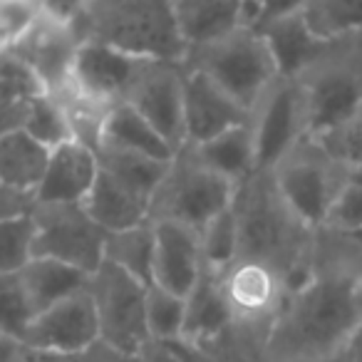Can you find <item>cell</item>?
Returning a JSON list of instances; mask_svg holds the SVG:
<instances>
[{
  "mask_svg": "<svg viewBox=\"0 0 362 362\" xmlns=\"http://www.w3.org/2000/svg\"><path fill=\"white\" fill-rule=\"evenodd\" d=\"M100 340V317L95 300L90 291H80L35 315L21 342L33 350L77 352L97 345Z\"/></svg>",
  "mask_w": 362,
  "mask_h": 362,
  "instance_id": "9a60e30c",
  "label": "cell"
},
{
  "mask_svg": "<svg viewBox=\"0 0 362 362\" xmlns=\"http://www.w3.org/2000/svg\"><path fill=\"white\" fill-rule=\"evenodd\" d=\"M238 221V258L276 268L291 293L310 276L315 231L278 192L271 171H258L241 184L233 199Z\"/></svg>",
  "mask_w": 362,
  "mask_h": 362,
  "instance_id": "7a4b0ae2",
  "label": "cell"
},
{
  "mask_svg": "<svg viewBox=\"0 0 362 362\" xmlns=\"http://www.w3.org/2000/svg\"><path fill=\"white\" fill-rule=\"evenodd\" d=\"M119 362H139V357H122Z\"/></svg>",
  "mask_w": 362,
  "mask_h": 362,
  "instance_id": "7bdbcfd3",
  "label": "cell"
},
{
  "mask_svg": "<svg viewBox=\"0 0 362 362\" xmlns=\"http://www.w3.org/2000/svg\"><path fill=\"white\" fill-rule=\"evenodd\" d=\"M146 65V57L122 52L105 42L85 40L75 60L72 85L82 95L92 97L105 107H117L129 100L136 80Z\"/></svg>",
  "mask_w": 362,
  "mask_h": 362,
  "instance_id": "5bb4252c",
  "label": "cell"
},
{
  "mask_svg": "<svg viewBox=\"0 0 362 362\" xmlns=\"http://www.w3.org/2000/svg\"><path fill=\"white\" fill-rule=\"evenodd\" d=\"M40 95H47V87L40 80V75L16 52L3 50V60H0V117H3V127H0V134L21 129L28 105Z\"/></svg>",
  "mask_w": 362,
  "mask_h": 362,
  "instance_id": "484cf974",
  "label": "cell"
},
{
  "mask_svg": "<svg viewBox=\"0 0 362 362\" xmlns=\"http://www.w3.org/2000/svg\"><path fill=\"white\" fill-rule=\"evenodd\" d=\"M342 362H362V325L355 330V335L350 337L347 347L342 350Z\"/></svg>",
  "mask_w": 362,
  "mask_h": 362,
  "instance_id": "60d3db41",
  "label": "cell"
},
{
  "mask_svg": "<svg viewBox=\"0 0 362 362\" xmlns=\"http://www.w3.org/2000/svg\"><path fill=\"white\" fill-rule=\"evenodd\" d=\"M156 251H154V283L164 291L181 298L197 288L204 273L202 233L184 223L156 221L154 223Z\"/></svg>",
  "mask_w": 362,
  "mask_h": 362,
  "instance_id": "e0dca14e",
  "label": "cell"
},
{
  "mask_svg": "<svg viewBox=\"0 0 362 362\" xmlns=\"http://www.w3.org/2000/svg\"><path fill=\"white\" fill-rule=\"evenodd\" d=\"M258 171H271L308 134L305 110L296 80H276L251 110Z\"/></svg>",
  "mask_w": 362,
  "mask_h": 362,
  "instance_id": "8fae6325",
  "label": "cell"
},
{
  "mask_svg": "<svg viewBox=\"0 0 362 362\" xmlns=\"http://www.w3.org/2000/svg\"><path fill=\"white\" fill-rule=\"evenodd\" d=\"M92 218L105 228L107 233L124 231L149 221V202L117 181L112 174H107L100 166V174L92 192L82 202Z\"/></svg>",
  "mask_w": 362,
  "mask_h": 362,
  "instance_id": "ffe728a7",
  "label": "cell"
},
{
  "mask_svg": "<svg viewBox=\"0 0 362 362\" xmlns=\"http://www.w3.org/2000/svg\"><path fill=\"white\" fill-rule=\"evenodd\" d=\"M100 174V159L90 144L72 139L52 149L50 166L37 189V204H82Z\"/></svg>",
  "mask_w": 362,
  "mask_h": 362,
  "instance_id": "ac0fdd59",
  "label": "cell"
},
{
  "mask_svg": "<svg viewBox=\"0 0 362 362\" xmlns=\"http://www.w3.org/2000/svg\"><path fill=\"white\" fill-rule=\"evenodd\" d=\"M184 65L209 75L248 112L273 82L281 80L276 57L263 33L256 28H238L209 45L192 47L184 57Z\"/></svg>",
  "mask_w": 362,
  "mask_h": 362,
  "instance_id": "8992f818",
  "label": "cell"
},
{
  "mask_svg": "<svg viewBox=\"0 0 362 362\" xmlns=\"http://www.w3.org/2000/svg\"><path fill=\"white\" fill-rule=\"evenodd\" d=\"M82 3H85V0H47L50 11L57 13V16H62V18H72V13H75Z\"/></svg>",
  "mask_w": 362,
  "mask_h": 362,
  "instance_id": "b9f144b4",
  "label": "cell"
},
{
  "mask_svg": "<svg viewBox=\"0 0 362 362\" xmlns=\"http://www.w3.org/2000/svg\"><path fill=\"white\" fill-rule=\"evenodd\" d=\"M305 0H261L263 8V23L278 21V18L293 16V13H300ZM261 23V25H263Z\"/></svg>",
  "mask_w": 362,
  "mask_h": 362,
  "instance_id": "ab89813d",
  "label": "cell"
},
{
  "mask_svg": "<svg viewBox=\"0 0 362 362\" xmlns=\"http://www.w3.org/2000/svg\"><path fill=\"white\" fill-rule=\"evenodd\" d=\"M47 0H0V45L3 50L21 42L45 13Z\"/></svg>",
  "mask_w": 362,
  "mask_h": 362,
  "instance_id": "8d00e7d4",
  "label": "cell"
},
{
  "mask_svg": "<svg viewBox=\"0 0 362 362\" xmlns=\"http://www.w3.org/2000/svg\"><path fill=\"white\" fill-rule=\"evenodd\" d=\"M16 278L35 315L75 293L87 291L90 286V273L55 258H33L21 271H16Z\"/></svg>",
  "mask_w": 362,
  "mask_h": 362,
  "instance_id": "7402d4cb",
  "label": "cell"
},
{
  "mask_svg": "<svg viewBox=\"0 0 362 362\" xmlns=\"http://www.w3.org/2000/svg\"><path fill=\"white\" fill-rule=\"evenodd\" d=\"M95 151H97V159H100V166L107 174H112L124 187H129L132 192L144 197L149 204L171 164V161L154 159L149 154H139V151L119 149V146H110V144H100Z\"/></svg>",
  "mask_w": 362,
  "mask_h": 362,
  "instance_id": "83f0119b",
  "label": "cell"
},
{
  "mask_svg": "<svg viewBox=\"0 0 362 362\" xmlns=\"http://www.w3.org/2000/svg\"><path fill=\"white\" fill-rule=\"evenodd\" d=\"M238 187L218 174L187 144L171 159L164 181L149 204V221H174L202 233L218 214L233 206Z\"/></svg>",
  "mask_w": 362,
  "mask_h": 362,
  "instance_id": "5b68a950",
  "label": "cell"
},
{
  "mask_svg": "<svg viewBox=\"0 0 362 362\" xmlns=\"http://www.w3.org/2000/svg\"><path fill=\"white\" fill-rule=\"evenodd\" d=\"M330 362H342V357H335V360H330Z\"/></svg>",
  "mask_w": 362,
  "mask_h": 362,
  "instance_id": "ee69618b",
  "label": "cell"
},
{
  "mask_svg": "<svg viewBox=\"0 0 362 362\" xmlns=\"http://www.w3.org/2000/svg\"><path fill=\"white\" fill-rule=\"evenodd\" d=\"M184 117H187V144H204L233 127L251 122V112L236 97L228 95L209 75L189 67L184 85Z\"/></svg>",
  "mask_w": 362,
  "mask_h": 362,
  "instance_id": "2e32d148",
  "label": "cell"
},
{
  "mask_svg": "<svg viewBox=\"0 0 362 362\" xmlns=\"http://www.w3.org/2000/svg\"><path fill=\"white\" fill-rule=\"evenodd\" d=\"M100 144L139 151V154H149L161 161H171L176 156L174 146H171L169 141L161 136V132L156 129L136 107H132L129 102H122V105L110 110L105 124H102Z\"/></svg>",
  "mask_w": 362,
  "mask_h": 362,
  "instance_id": "d4e9b609",
  "label": "cell"
},
{
  "mask_svg": "<svg viewBox=\"0 0 362 362\" xmlns=\"http://www.w3.org/2000/svg\"><path fill=\"white\" fill-rule=\"evenodd\" d=\"M70 21L82 42H105L146 60L187 57L174 0H85Z\"/></svg>",
  "mask_w": 362,
  "mask_h": 362,
  "instance_id": "3957f363",
  "label": "cell"
},
{
  "mask_svg": "<svg viewBox=\"0 0 362 362\" xmlns=\"http://www.w3.org/2000/svg\"><path fill=\"white\" fill-rule=\"evenodd\" d=\"M0 335L23 340L30 322L35 320L30 300L23 293L16 273H0Z\"/></svg>",
  "mask_w": 362,
  "mask_h": 362,
  "instance_id": "d590c367",
  "label": "cell"
},
{
  "mask_svg": "<svg viewBox=\"0 0 362 362\" xmlns=\"http://www.w3.org/2000/svg\"><path fill=\"white\" fill-rule=\"evenodd\" d=\"M87 291L97 308L102 342L124 357H139V352L151 342L146 322L149 286L105 261L100 271L90 276Z\"/></svg>",
  "mask_w": 362,
  "mask_h": 362,
  "instance_id": "9c48e42d",
  "label": "cell"
},
{
  "mask_svg": "<svg viewBox=\"0 0 362 362\" xmlns=\"http://www.w3.org/2000/svg\"><path fill=\"white\" fill-rule=\"evenodd\" d=\"M184 85H187L184 62L146 60L144 70L127 100L161 132V136L174 146V151L187 146Z\"/></svg>",
  "mask_w": 362,
  "mask_h": 362,
  "instance_id": "7c38bea8",
  "label": "cell"
},
{
  "mask_svg": "<svg viewBox=\"0 0 362 362\" xmlns=\"http://www.w3.org/2000/svg\"><path fill=\"white\" fill-rule=\"evenodd\" d=\"M52 149L23 129L0 134V187L37 194L50 166Z\"/></svg>",
  "mask_w": 362,
  "mask_h": 362,
  "instance_id": "603a6c76",
  "label": "cell"
},
{
  "mask_svg": "<svg viewBox=\"0 0 362 362\" xmlns=\"http://www.w3.org/2000/svg\"><path fill=\"white\" fill-rule=\"evenodd\" d=\"M258 30L263 33L268 47H271L273 57L278 62L281 77L296 80L308 65L317 57L327 40H320L315 33L310 30L305 16L293 13V16L278 18V21L263 23Z\"/></svg>",
  "mask_w": 362,
  "mask_h": 362,
  "instance_id": "cb8c5ba5",
  "label": "cell"
},
{
  "mask_svg": "<svg viewBox=\"0 0 362 362\" xmlns=\"http://www.w3.org/2000/svg\"><path fill=\"white\" fill-rule=\"evenodd\" d=\"M80 45L82 40L72 28L70 18L47 11L37 21V25L8 50L23 57L40 75L50 95H60L72 85Z\"/></svg>",
  "mask_w": 362,
  "mask_h": 362,
  "instance_id": "4fadbf2b",
  "label": "cell"
},
{
  "mask_svg": "<svg viewBox=\"0 0 362 362\" xmlns=\"http://www.w3.org/2000/svg\"><path fill=\"white\" fill-rule=\"evenodd\" d=\"M35 218L33 214L0 218V273H16L33 261Z\"/></svg>",
  "mask_w": 362,
  "mask_h": 362,
  "instance_id": "e575fe53",
  "label": "cell"
},
{
  "mask_svg": "<svg viewBox=\"0 0 362 362\" xmlns=\"http://www.w3.org/2000/svg\"><path fill=\"white\" fill-rule=\"evenodd\" d=\"M296 82L308 134H327L347 122L362 107V33L327 40Z\"/></svg>",
  "mask_w": 362,
  "mask_h": 362,
  "instance_id": "277c9868",
  "label": "cell"
},
{
  "mask_svg": "<svg viewBox=\"0 0 362 362\" xmlns=\"http://www.w3.org/2000/svg\"><path fill=\"white\" fill-rule=\"evenodd\" d=\"M317 139L352 171H362V107L342 122L340 127L330 129L327 134H320Z\"/></svg>",
  "mask_w": 362,
  "mask_h": 362,
  "instance_id": "74e56055",
  "label": "cell"
},
{
  "mask_svg": "<svg viewBox=\"0 0 362 362\" xmlns=\"http://www.w3.org/2000/svg\"><path fill=\"white\" fill-rule=\"evenodd\" d=\"M146 322L151 340H181L187 322V298L149 286L146 293Z\"/></svg>",
  "mask_w": 362,
  "mask_h": 362,
  "instance_id": "1f68e13d",
  "label": "cell"
},
{
  "mask_svg": "<svg viewBox=\"0 0 362 362\" xmlns=\"http://www.w3.org/2000/svg\"><path fill=\"white\" fill-rule=\"evenodd\" d=\"M216 278L231 313L233 332L261 362L268 335L291 296L286 278L276 268L251 258H236L226 271L216 273Z\"/></svg>",
  "mask_w": 362,
  "mask_h": 362,
  "instance_id": "52a82bcc",
  "label": "cell"
},
{
  "mask_svg": "<svg viewBox=\"0 0 362 362\" xmlns=\"http://www.w3.org/2000/svg\"><path fill=\"white\" fill-rule=\"evenodd\" d=\"M154 223L146 221L141 226L110 233L105 246V261L115 263L122 271L132 273L141 283L151 286L154 283Z\"/></svg>",
  "mask_w": 362,
  "mask_h": 362,
  "instance_id": "f1b7e54d",
  "label": "cell"
},
{
  "mask_svg": "<svg viewBox=\"0 0 362 362\" xmlns=\"http://www.w3.org/2000/svg\"><path fill=\"white\" fill-rule=\"evenodd\" d=\"M325 226L362 236V171H352L350 181L337 197Z\"/></svg>",
  "mask_w": 362,
  "mask_h": 362,
  "instance_id": "f35d334b",
  "label": "cell"
},
{
  "mask_svg": "<svg viewBox=\"0 0 362 362\" xmlns=\"http://www.w3.org/2000/svg\"><path fill=\"white\" fill-rule=\"evenodd\" d=\"M23 132H28L30 136H35L37 141H42L50 149H57L60 144L77 139L72 122L67 117V110L62 107V102L55 95H40L28 105L25 117H23Z\"/></svg>",
  "mask_w": 362,
  "mask_h": 362,
  "instance_id": "4dcf8cb0",
  "label": "cell"
},
{
  "mask_svg": "<svg viewBox=\"0 0 362 362\" xmlns=\"http://www.w3.org/2000/svg\"><path fill=\"white\" fill-rule=\"evenodd\" d=\"M278 192L313 228L327 223L337 197L350 181L352 169L342 164L317 136L305 134L271 169Z\"/></svg>",
  "mask_w": 362,
  "mask_h": 362,
  "instance_id": "ba28073f",
  "label": "cell"
},
{
  "mask_svg": "<svg viewBox=\"0 0 362 362\" xmlns=\"http://www.w3.org/2000/svg\"><path fill=\"white\" fill-rule=\"evenodd\" d=\"M202 256L204 268L211 273H221L238 258V221L233 206L218 214L202 231Z\"/></svg>",
  "mask_w": 362,
  "mask_h": 362,
  "instance_id": "836d02e7",
  "label": "cell"
},
{
  "mask_svg": "<svg viewBox=\"0 0 362 362\" xmlns=\"http://www.w3.org/2000/svg\"><path fill=\"white\" fill-rule=\"evenodd\" d=\"M194 146L211 169L231 179L236 187L246 184L253 174H258V154L251 124L233 127V129Z\"/></svg>",
  "mask_w": 362,
  "mask_h": 362,
  "instance_id": "4316f807",
  "label": "cell"
},
{
  "mask_svg": "<svg viewBox=\"0 0 362 362\" xmlns=\"http://www.w3.org/2000/svg\"><path fill=\"white\" fill-rule=\"evenodd\" d=\"M233 335L231 313L218 288L216 273L204 268L197 288L187 298V322H184V335L181 340L192 342L202 350L221 345L223 340Z\"/></svg>",
  "mask_w": 362,
  "mask_h": 362,
  "instance_id": "d6986e66",
  "label": "cell"
},
{
  "mask_svg": "<svg viewBox=\"0 0 362 362\" xmlns=\"http://www.w3.org/2000/svg\"><path fill=\"white\" fill-rule=\"evenodd\" d=\"M174 11L187 52L243 28L241 0H174Z\"/></svg>",
  "mask_w": 362,
  "mask_h": 362,
  "instance_id": "44dd1931",
  "label": "cell"
},
{
  "mask_svg": "<svg viewBox=\"0 0 362 362\" xmlns=\"http://www.w3.org/2000/svg\"><path fill=\"white\" fill-rule=\"evenodd\" d=\"M124 355L115 352L105 342L77 352H52V350H33L25 342L16 337L0 335V362H119Z\"/></svg>",
  "mask_w": 362,
  "mask_h": 362,
  "instance_id": "d6a6232c",
  "label": "cell"
},
{
  "mask_svg": "<svg viewBox=\"0 0 362 362\" xmlns=\"http://www.w3.org/2000/svg\"><path fill=\"white\" fill-rule=\"evenodd\" d=\"M303 16L320 40L362 33V0H305Z\"/></svg>",
  "mask_w": 362,
  "mask_h": 362,
  "instance_id": "f546056e",
  "label": "cell"
},
{
  "mask_svg": "<svg viewBox=\"0 0 362 362\" xmlns=\"http://www.w3.org/2000/svg\"><path fill=\"white\" fill-rule=\"evenodd\" d=\"M33 258H55L85 273H97L105 263L110 233L87 214L82 204H37Z\"/></svg>",
  "mask_w": 362,
  "mask_h": 362,
  "instance_id": "30bf717a",
  "label": "cell"
},
{
  "mask_svg": "<svg viewBox=\"0 0 362 362\" xmlns=\"http://www.w3.org/2000/svg\"><path fill=\"white\" fill-rule=\"evenodd\" d=\"M362 325V236L320 226L310 276L288 296L261 362H330Z\"/></svg>",
  "mask_w": 362,
  "mask_h": 362,
  "instance_id": "6da1fadb",
  "label": "cell"
}]
</instances>
